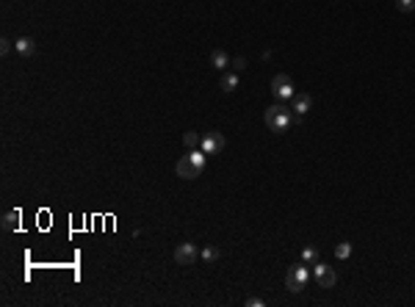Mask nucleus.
<instances>
[{"label":"nucleus","instance_id":"1","mask_svg":"<svg viewBox=\"0 0 415 307\" xmlns=\"http://www.w3.org/2000/svg\"><path fill=\"white\" fill-rule=\"evenodd\" d=\"M294 122H296V116H294V111L285 102H274V105L266 108V125L272 133H285Z\"/></svg>","mask_w":415,"mask_h":307},{"label":"nucleus","instance_id":"2","mask_svg":"<svg viewBox=\"0 0 415 307\" xmlns=\"http://www.w3.org/2000/svg\"><path fill=\"white\" fill-rule=\"evenodd\" d=\"M272 94L277 97V102H285V100H290V97L296 94L290 75H285V72H277V75H274V78H272Z\"/></svg>","mask_w":415,"mask_h":307},{"label":"nucleus","instance_id":"3","mask_svg":"<svg viewBox=\"0 0 415 307\" xmlns=\"http://www.w3.org/2000/svg\"><path fill=\"white\" fill-rule=\"evenodd\" d=\"M308 280H310L308 269H304V266H294V269L285 274V288H288L290 294H299V291L308 285Z\"/></svg>","mask_w":415,"mask_h":307},{"label":"nucleus","instance_id":"4","mask_svg":"<svg viewBox=\"0 0 415 307\" xmlns=\"http://www.w3.org/2000/svg\"><path fill=\"white\" fill-rule=\"evenodd\" d=\"M200 150L205 152V155H216V152H222V150H224V136H222L219 130H210V133H205V136H202V144H200Z\"/></svg>","mask_w":415,"mask_h":307},{"label":"nucleus","instance_id":"5","mask_svg":"<svg viewBox=\"0 0 415 307\" xmlns=\"http://www.w3.org/2000/svg\"><path fill=\"white\" fill-rule=\"evenodd\" d=\"M313 274H316V283H318V288H335V283H338V277H335L332 266L313 263Z\"/></svg>","mask_w":415,"mask_h":307},{"label":"nucleus","instance_id":"6","mask_svg":"<svg viewBox=\"0 0 415 307\" xmlns=\"http://www.w3.org/2000/svg\"><path fill=\"white\" fill-rule=\"evenodd\" d=\"M172 258H174V263L178 266H194V260L200 258V252H196L194 244H178Z\"/></svg>","mask_w":415,"mask_h":307},{"label":"nucleus","instance_id":"7","mask_svg":"<svg viewBox=\"0 0 415 307\" xmlns=\"http://www.w3.org/2000/svg\"><path fill=\"white\" fill-rule=\"evenodd\" d=\"M174 172H178V177H183V180H194V177H200L202 169L196 166V163L191 161L188 155H183L178 163H174Z\"/></svg>","mask_w":415,"mask_h":307},{"label":"nucleus","instance_id":"8","mask_svg":"<svg viewBox=\"0 0 415 307\" xmlns=\"http://www.w3.org/2000/svg\"><path fill=\"white\" fill-rule=\"evenodd\" d=\"M14 50H17V55H22V58H30V55L36 53V42L30 36H20L17 42H14Z\"/></svg>","mask_w":415,"mask_h":307},{"label":"nucleus","instance_id":"9","mask_svg":"<svg viewBox=\"0 0 415 307\" xmlns=\"http://www.w3.org/2000/svg\"><path fill=\"white\" fill-rule=\"evenodd\" d=\"M310 105H313V100H310V94H294V114L296 116H304L310 111Z\"/></svg>","mask_w":415,"mask_h":307},{"label":"nucleus","instance_id":"10","mask_svg":"<svg viewBox=\"0 0 415 307\" xmlns=\"http://www.w3.org/2000/svg\"><path fill=\"white\" fill-rule=\"evenodd\" d=\"M17 227H20V211H8L6 216H3V230H6V233H14Z\"/></svg>","mask_w":415,"mask_h":307},{"label":"nucleus","instance_id":"11","mask_svg":"<svg viewBox=\"0 0 415 307\" xmlns=\"http://www.w3.org/2000/svg\"><path fill=\"white\" fill-rule=\"evenodd\" d=\"M210 64H214L216 69H224V66H230V58H227L224 50H214V53H210Z\"/></svg>","mask_w":415,"mask_h":307},{"label":"nucleus","instance_id":"12","mask_svg":"<svg viewBox=\"0 0 415 307\" xmlns=\"http://www.w3.org/2000/svg\"><path fill=\"white\" fill-rule=\"evenodd\" d=\"M302 263H308V266L318 263V249L316 247H304L302 249Z\"/></svg>","mask_w":415,"mask_h":307},{"label":"nucleus","instance_id":"13","mask_svg":"<svg viewBox=\"0 0 415 307\" xmlns=\"http://www.w3.org/2000/svg\"><path fill=\"white\" fill-rule=\"evenodd\" d=\"M236 89H238V75H224V78H222V91L230 94V91H236Z\"/></svg>","mask_w":415,"mask_h":307},{"label":"nucleus","instance_id":"14","mask_svg":"<svg viewBox=\"0 0 415 307\" xmlns=\"http://www.w3.org/2000/svg\"><path fill=\"white\" fill-rule=\"evenodd\" d=\"M188 158H191V161H194L200 169H205V161H208V155H205V152H202V150H191V152H188Z\"/></svg>","mask_w":415,"mask_h":307},{"label":"nucleus","instance_id":"15","mask_svg":"<svg viewBox=\"0 0 415 307\" xmlns=\"http://www.w3.org/2000/svg\"><path fill=\"white\" fill-rule=\"evenodd\" d=\"M183 144L188 147V150H196V144H202V139L196 136V133H186V136H183Z\"/></svg>","mask_w":415,"mask_h":307},{"label":"nucleus","instance_id":"16","mask_svg":"<svg viewBox=\"0 0 415 307\" xmlns=\"http://www.w3.org/2000/svg\"><path fill=\"white\" fill-rule=\"evenodd\" d=\"M352 255V244H338V247H335V258L338 260H346Z\"/></svg>","mask_w":415,"mask_h":307},{"label":"nucleus","instance_id":"17","mask_svg":"<svg viewBox=\"0 0 415 307\" xmlns=\"http://www.w3.org/2000/svg\"><path fill=\"white\" fill-rule=\"evenodd\" d=\"M202 260H208V263L219 260V249H216V247H205V249H202Z\"/></svg>","mask_w":415,"mask_h":307},{"label":"nucleus","instance_id":"18","mask_svg":"<svg viewBox=\"0 0 415 307\" xmlns=\"http://www.w3.org/2000/svg\"><path fill=\"white\" fill-rule=\"evenodd\" d=\"M396 8L404 11V14H410V11H415V0H396Z\"/></svg>","mask_w":415,"mask_h":307},{"label":"nucleus","instance_id":"19","mask_svg":"<svg viewBox=\"0 0 415 307\" xmlns=\"http://www.w3.org/2000/svg\"><path fill=\"white\" fill-rule=\"evenodd\" d=\"M12 47H14V42H8V39H0V53H3V55L12 53Z\"/></svg>","mask_w":415,"mask_h":307},{"label":"nucleus","instance_id":"20","mask_svg":"<svg viewBox=\"0 0 415 307\" xmlns=\"http://www.w3.org/2000/svg\"><path fill=\"white\" fill-rule=\"evenodd\" d=\"M230 66H236V69H244V66H246V58H241V55H238V58L230 61Z\"/></svg>","mask_w":415,"mask_h":307},{"label":"nucleus","instance_id":"21","mask_svg":"<svg viewBox=\"0 0 415 307\" xmlns=\"http://www.w3.org/2000/svg\"><path fill=\"white\" fill-rule=\"evenodd\" d=\"M246 305L249 307H263V299L260 296H252V299H246Z\"/></svg>","mask_w":415,"mask_h":307}]
</instances>
